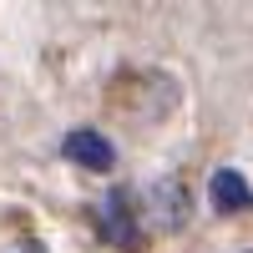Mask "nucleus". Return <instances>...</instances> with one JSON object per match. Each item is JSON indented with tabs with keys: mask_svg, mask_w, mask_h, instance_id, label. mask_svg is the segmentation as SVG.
I'll return each mask as SVG.
<instances>
[{
	"mask_svg": "<svg viewBox=\"0 0 253 253\" xmlns=\"http://www.w3.org/2000/svg\"><path fill=\"white\" fill-rule=\"evenodd\" d=\"M208 198H213L218 213H243V208H253V187L243 182V172L223 167V172H213V182H208Z\"/></svg>",
	"mask_w": 253,
	"mask_h": 253,
	"instance_id": "obj_1",
	"label": "nucleus"
},
{
	"mask_svg": "<svg viewBox=\"0 0 253 253\" xmlns=\"http://www.w3.org/2000/svg\"><path fill=\"white\" fill-rule=\"evenodd\" d=\"M66 157L81 162V167H91V172H107V167L117 162L112 142L101 137V132H71V137H66Z\"/></svg>",
	"mask_w": 253,
	"mask_h": 253,
	"instance_id": "obj_2",
	"label": "nucleus"
},
{
	"mask_svg": "<svg viewBox=\"0 0 253 253\" xmlns=\"http://www.w3.org/2000/svg\"><path fill=\"white\" fill-rule=\"evenodd\" d=\"M107 213H112V238L132 248V243H137V233H132V208H126V198H122V193H112V198H107Z\"/></svg>",
	"mask_w": 253,
	"mask_h": 253,
	"instance_id": "obj_3",
	"label": "nucleus"
},
{
	"mask_svg": "<svg viewBox=\"0 0 253 253\" xmlns=\"http://www.w3.org/2000/svg\"><path fill=\"white\" fill-rule=\"evenodd\" d=\"M5 253H46L41 243H15V248H5Z\"/></svg>",
	"mask_w": 253,
	"mask_h": 253,
	"instance_id": "obj_4",
	"label": "nucleus"
}]
</instances>
